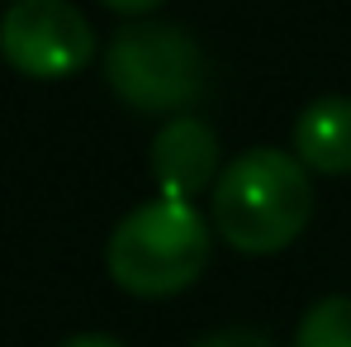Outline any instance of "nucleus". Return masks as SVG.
Segmentation results:
<instances>
[{
    "instance_id": "1",
    "label": "nucleus",
    "mask_w": 351,
    "mask_h": 347,
    "mask_svg": "<svg viewBox=\"0 0 351 347\" xmlns=\"http://www.w3.org/2000/svg\"><path fill=\"white\" fill-rule=\"evenodd\" d=\"M209 219L219 238L247 252L271 257L285 252L313 219V181L308 167L280 148H247L219 172Z\"/></svg>"
},
{
    "instance_id": "2",
    "label": "nucleus",
    "mask_w": 351,
    "mask_h": 347,
    "mask_svg": "<svg viewBox=\"0 0 351 347\" xmlns=\"http://www.w3.org/2000/svg\"><path fill=\"white\" fill-rule=\"evenodd\" d=\"M209 247L214 233L209 219L195 210V200L152 195L114 224L105 243V267L119 290L138 300H167L204 276Z\"/></svg>"
},
{
    "instance_id": "3",
    "label": "nucleus",
    "mask_w": 351,
    "mask_h": 347,
    "mask_svg": "<svg viewBox=\"0 0 351 347\" xmlns=\"http://www.w3.org/2000/svg\"><path fill=\"white\" fill-rule=\"evenodd\" d=\"M105 81L143 115H180L204 96L209 62L180 24H128L105 48Z\"/></svg>"
},
{
    "instance_id": "4",
    "label": "nucleus",
    "mask_w": 351,
    "mask_h": 347,
    "mask_svg": "<svg viewBox=\"0 0 351 347\" xmlns=\"http://www.w3.org/2000/svg\"><path fill=\"white\" fill-rule=\"evenodd\" d=\"M0 53L19 76L62 81L95 58V34L71 0H14L0 19Z\"/></svg>"
},
{
    "instance_id": "5",
    "label": "nucleus",
    "mask_w": 351,
    "mask_h": 347,
    "mask_svg": "<svg viewBox=\"0 0 351 347\" xmlns=\"http://www.w3.org/2000/svg\"><path fill=\"white\" fill-rule=\"evenodd\" d=\"M152 176H157V195L171 200H195L199 190H209L219 181V133L195 115H176L157 138H152Z\"/></svg>"
},
{
    "instance_id": "6",
    "label": "nucleus",
    "mask_w": 351,
    "mask_h": 347,
    "mask_svg": "<svg viewBox=\"0 0 351 347\" xmlns=\"http://www.w3.org/2000/svg\"><path fill=\"white\" fill-rule=\"evenodd\" d=\"M294 157L318 176L351 172V96H318L299 110Z\"/></svg>"
},
{
    "instance_id": "7",
    "label": "nucleus",
    "mask_w": 351,
    "mask_h": 347,
    "mask_svg": "<svg viewBox=\"0 0 351 347\" xmlns=\"http://www.w3.org/2000/svg\"><path fill=\"white\" fill-rule=\"evenodd\" d=\"M294 347H351V295H323L304 309Z\"/></svg>"
},
{
    "instance_id": "8",
    "label": "nucleus",
    "mask_w": 351,
    "mask_h": 347,
    "mask_svg": "<svg viewBox=\"0 0 351 347\" xmlns=\"http://www.w3.org/2000/svg\"><path fill=\"white\" fill-rule=\"evenodd\" d=\"M195 347H276V343L266 333H256V328H223V333H209Z\"/></svg>"
},
{
    "instance_id": "9",
    "label": "nucleus",
    "mask_w": 351,
    "mask_h": 347,
    "mask_svg": "<svg viewBox=\"0 0 351 347\" xmlns=\"http://www.w3.org/2000/svg\"><path fill=\"white\" fill-rule=\"evenodd\" d=\"M105 10H114V14H152L157 5H167V0H100Z\"/></svg>"
},
{
    "instance_id": "10",
    "label": "nucleus",
    "mask_w": 351,
    "mask_h": 347,
    "mask_svg": "<svg viewBox=\"0 0 351 347\" xmlns=\"http://www.w3.org/2000/svg\"><path fill=\"white\" fill-rule=\"evenodd\" d=\"M62 347H128V343H119L110 333H76V338H66Z\"/></svg>"
}]
</instances>
